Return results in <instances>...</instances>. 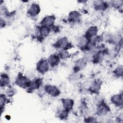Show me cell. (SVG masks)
<instances>
[{"label": "cell", "mask_w": 123, "mask_h": 123, "mask_svg": "<svg viewBox=\"0 0 123 123\" xmlns=\"http://www.w3.org/2000/svg\"><path fill=\"white\" fill-rule=\"evenodd\" d=\"M71 46V43L69 41L68 39L65 37H61L58 38L54 44V47L60 50H68L69 49H70Z\"/></svg>", "instance_id": "cell-1"}, {"label": "cell", "mask_w": 123, "mask_h": 123, "mask_svg": "<svg viewBox=\"0 0 123 123\" xmlns=\"http://www.w3.org/2000/svg\"><path fill=\"white\" fill-rule=\"evenodd\" d=\"M110 108L103 100L97 104L96 114L99 117H104L110 112Z\"/></svg>", "instance_id": "cell-2"}, {"label": "cell", "mask_w": 123, "mask_h": 123, "mask_svg": "<svg viewBox=\"0 0 123 123\" xmlns=\"http://www.w3.org/2000/svg\"><path fill=\"white\" fill-rule=\"evenodd\" d=\"M50 67V66L48 63L47 60L43 59H41L37 62L36 68L38 73L42 74H44L48 72Z\"/></svg>", "instance_id": "cell-3"}, {"label": "cell", "mask_w": 123, "mask_h": 123, "mask_svg": "<svg viewBox=\"0 0 123 123\" xmlns=\"http://www.w3.org/2000/svg\"><path fill=\"white\" fill-rule=\"evenodd\" d=\"M29 80L26 76L22 74H19L16 77L15 80V84L20 87L23 88H27L29 84Z\"/></svg>", "instance_id": "cell-4"}, {"label": "cell", "mask_w": 123, "mask_h": 123, "mask_svg": "<svg viewBox=\"0 0 123 123\" xmlns=\"http://www.w3.org/2000/svg\"><path fill=\"white\" fill-rule=\"evenodd\" d=\"M44 89L47 94L53 97H58L61 94L60 90L55 85H47L44 87Z\"/></svg>", "instance_id": "cell-5"}, {"label": "cell", "mask_w": 123, "mask_h": 123, "mask_svg": "<svg viewBox=\"0 0 123 123\" xmlns=\"http://www.w3.org/2000/svg\"><path fill=\"white\" fill-rule=\"evenodd\" d=\"M27 14L31 17L37 16L40 12V8L38 4L32 3L27 10Z\"/></svg>", "instance_id": "cell-6"}, {"label": "cell", "mask_w": 123, "mask_h": 123, "mask_svg": "<svg viewBox=\"0 0 123 123\" xmlns=\"http://www.w3.org/2000/svg\"><path fill=\"white\" fill-rule=\"evenodd\" d=\"M56 20V18L53 15H47L45 16L41 21L40 24L41 25L46 26L49 27H51L54 25Z\"/></svg>", "instance_id": "cell-7"}, {"label": "cell", "mask_w": 123, "mask_h": 123, "mask_svg": "<svg viewBox=\"0 0 123 123\" xmlns=\"http://www.w3.org/2000/svg\"><path fill=\"white\" fill-rule=\"evenodd\" d=\"M110 102L114 106L120 107H122L123 103V98L122 94H116L111 96Z\"/></svg>", "instance_id": "cell-8"}, {"label": "cell", "mask_w": 123, "mask_h": 123, "mask_svg": "<svg viewBox=\"0 0 123 123\" xmlns=\"http://www.w3.org/2000/svg\"><path fill=\"white\" fill-rule=\"evenodd\" d=\"M62 108L65 110L70 111L74 108V101L71 98H65L62 99Z\"/></svg>", "instance_id": "cell-9"}, {"label": "cell", "mask_w": 123, "mask_h": 123, "mask_svg": "<svg viewBox=\"0 0 123 123\" xmlns=\"http://www.w3.org/2000/svg\"><path fill=\"white\" fill-rule=\"evenodd\" d=\"M93 6L96 11H104L108 9L109 4L105 1L96 0L93 2Z\"/></svg>", "instance_id": "cell-10"}, {"label": "cell", "mask_w": 123, "mask_h": 123, "mask_svg": "<svg viewBox=\"0 0 123 123\" xmlns=\"http://www.w3.org/2000/svg\"><path fill=\"white\" fill-rule=\"evenodd\" d=\"M61 60L58 54H52L49 56L47 61L50 67H54L59 64Z\"/></svg>", "instance_id": "cell-11"}, {"label": "cell", "mask_w": 123, "mask_h": 123, "mask_svg": "<svg viewBox=\"0 0 123 123\" xmlns=\"http://www.w3.org/2000/svg\"><path fill=\"white\" fill-rule=\"evenodd\" d=\"M98 32V27L96 25H92L87 28L85 35L89 39H92L97 36Z\"/></svg>", "instance_id": "cell-12"}, {"label": "cell", "mask_w": 123, "mask_h": 123, "mask_svg": "<svg viewBox=\"0 0 123 123\" xmlns=\"http://www.w3.org/2000/svg\"><path fill=\"white\" fill-rule=\"evenodd\" d=\"M41 84L42 80L40 78L30 80L27 88L31 91H35L37 89H38L40 87Z\"/></svg>", "instance_id": "cell-13"}, {"label": "cell", "mask_w": 123, "mask_h": 123, "mask_svg": "<svg viewBox=\"0 0 123 123\" xmlns=\"http://www.w3.org/2000/svg\"><path fill=\"white\" fill-rule=\"evenodd\" d=\"M81 19V13L77 11H73L69 12L68 20L70 22L74 23L79 22Z\"/></svg>", "instance_id": "cell-14"}, {"label": "cell", "mask_w": 123, "mask_h": 123, "mask_svg": "<svg viewBox=\"0 0 123 123\" xmlns=\"http://www.w3.org/2000/svg\"><path fill=\"white\" fill-rule=\"evenodd\" d=\"M101 88V83L100 81H94L91 82L88 90L93 93H98Z\"/></svg>", "instance_id": "cell-15"}, {"label": "cell", "mask_w": 123, "mask_h": 123, "mask_svg": "<svg viewBox=\"0 0 123 123\" xmlns=\"http://www.w3.org/2000/svg\"><path fill=\"white\" fill-rule=\"evenodd\" d=\"M87 62L83 58L78 59L74 63V69L76 72L84 69L86 66Z\"/></svg>", "instance_id": "cell-16"}, {"label": "cell", "mask_w": 123, "mask_h": 123, "mask_svg": "<svg viewBox=\"0 0 123 123\" xmlns=\"http://www.w3.org/2000/svg\"><path fill=\"white\" fill-rule=\"evenodd\" d=\"M51 31V28L50 27L46 26H43V25H41L39 26L38 28V35L42 37H48Z\"/></svg>", "instance_id": "cell-17"}, {"label": "cell", "mask_w": 123, "mask_h": 123, "mask_svg": "<svg viewBox=\"0 0 123 123\" xmlns=\"http://www.w3.org/2000/svg\"><path fill=\"white\" fill-rule=\"evenodd\" d=\"M108 41L111 44L115 45H120V43H122V37L120 34H114L111 35L108 37Z\"/></svg>", "instance_id": "cell-18"}, {"label": "cell", "mask_w": 123, "mask_h": 123, "mask_svg": "<svg viewBox=\"0 0 123 123\" xmlns=\"http://www.w3.org/2000/svg\"><path fill=\"white\" fill-rule=\"evenodd\" d=\"M90 40L85 35H83L78 38L77 40V45L81 49H83Z\"/></svg>", "instance_id": "cell-19"}, {"label": "cell", "mask_w": 123, "mask_h": 123, "mask_svg": "<svg viewBox=\"0 0 123 123\" xmlns=\"http://www.w3.org/2000/svg\"><path fill=\"white\" fill-rule=\"evenodd\" d=\"M105 53L103 51L99 50L94 54L93 62L95 63H100L104 60Z\"/></svg>", "instance_id": "cell-20"}, {"label": "cell", "mask_w": 123, "mask_h": 123, "mask_svg": "<svg viewBox=\"0 0 123 123\" xmlns=\"http://www.w3.org/2000/svg\"><path fill=\"white\" fill-rule=\"evenodd\" d=\"M10 78L6 73H2L0 75V86L1 87H8L10 84Z\"/></svg>", "instance_id": "cell-21"}, {"label": "cell", "mask_w": 123, "mask_h": 123, "mask_svg": "<svg viewBox=\"0 0 123 123\" xmlns=\"http://www.w3.org/2000/svg\"><path fill=\"white\" fill-rule=\"evenodd\" d=\"M80 111L81 114L85 116V117L88 116L90 113V111L86 104H82L81 105L80 107Z\"/></svg>", "instance_id": "cell-22"}, {"label": "cell", "mask_w": 123, "mask_h": 123, "mask_svg": "<svg viewBox=\"0 0 123 123\" xmlns=\"http://www.w3.org/2000/svg\"><path fill=\"white\" fill-rule=\"evenodd\" d=\"M16 92L17 91L15 87L12 86H9L6 88L5 94L8 98H11L13 97L14 95H15Z\"/></svg>", "instance_id": "cell-23"}, {"label": "cell", "mask_w": 123, "mask_h": 123, "mask_svg": "<svg viewBox=\"0 0 123 123\" xmlns=\"http://www.w3.org/2000/svg\"><path fill=\"white\" fill-rule=\"evenodd\" d=\"M69 111L65 110L64 109H60L58 110L56 116L61 120L66 119L68 116Z\"/></svg>", "instance_id": "cell-24"}, {"label": "cell", "mask_w": 123, "mask_h": 123, "mask_svg": "<svg viewBox=\"0 0 123 123\" xmlns=\"http://www.w3.org/2000/svg\"><path fill=\"white\" fill-rule=\"evenodd\" d=\"M80 74L77 72H75L71 74L69 77V81L72 84H75L77 83L80 79Z\"/></svg>", "instance_id": "cell-25"}, {"label": "cell", "mask_w": 123, "mask_h": 123, "mask_svg": "<svg viewBox=\"0 0 123 123\" xmlns=\"http://www.w3.org/2000/svg\"><path fill=\"white\" fill-rule=\"evenodd\" d=\"M7 98L8 97L5 95V94L1 93L0 94V110L2 112V110L4 108L6 103L7 102Z\"/></svg>", "instance_id": "cell-26"}, {"label": "cell", "mask_w": 123, "mask_h": 123, "mask_svg": "<svg viewBox=\"0 0 123 123\" xmlns=\"http://www.w3.org/2000/svg\"><path fill=\"white\" fill-rule=\"evenodd\" d=\"M58 55L60 57L61 59L62 60H66L70 57L69 52H68V50L66 49H61L59 51Z\"/></svg>", "instance_id": "cell-27"}, {"label": "cell", "mask_w": 123, "mask_h": 123, "mask_svg": "<svg viewBox=\"0 0 123 123\" xmlns=\"http://www.w3.org/2000/svg\"><path fill=\"white\" fill-rule=\"evenodd\" d=\"M123 67L122 65H118L114 69L113 74L116 77H122L123 76Z\"/></svg>", "instance_id": "cell-28"}, {"label": "cell", "mask_w": 123, "mask_h": 123, "mask_svg": "<svg viewBox=\"0 0 123 123\" xmlns=\"http://www.w3.org/2000/svg\"><path fill=\"white\" fill-rule=\"evenodd\" d=\"M123 0H114L111 1V6L114 8L119 9L122 6Z\"/></svg>", "instance_id": "cell-29"}]
</instances>
